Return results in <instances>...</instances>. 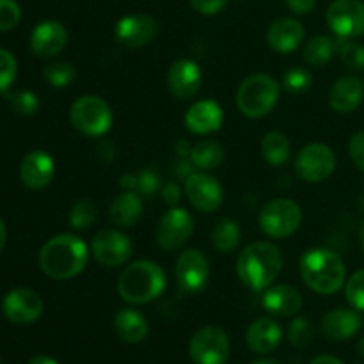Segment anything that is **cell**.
Segmentation results:
<instances>
[{
    "label": "cell",
    "mask_w": 364,
    "mask_h": 364,
    "mask_svg": "<svg viewBox=\"0 0 364 364\" xmlns=\"http://www.w3.org/2000/svg\"><path fill=\"white\" fill-rule=\"evenodd\" d=\"M89 249L77 235L63 233L50 238L39 251V267L52 279H71L84 272Z\"/></svg>",
    "instance_id": "cell-1"
},
{
    "label": "cell",
    "mask_w": 364,
    "mask_h": 364,
    "mask_svg": "<svg viewBox=\"0 0 364 364\" xmlns=\"http://www.w3.org/2000/svg\"><path fill=\"white\" fill-rule=\"evenodd\" d=\"M283 270V255L270 242H252L242 249L237 259V274L252 291L272 287Z\"/></svg>",
    "instance_id": "cell-2"
},
{
    "label": "cell",
    "mask_w": 364,
    "mask_h": 364,
    "mask_svg": "<svg viewBox=\"0 0 364 364\" xmlns=\"http://www.w3.org/2000/svg\"><path fill=\"white\" fill-rule=\"evenodd\" d=\"M301 277L308 288L318 295H333L347 281V267L340 255L331 249H309L299 262Z\"/></svg>",
    "instance_id": "cell-3"
},
{
    "label": "cell",
    "mask_w": 364,
    "mask_h": 364,
    "mask_svg": "<svg viewBox=\"0 0 364 364\" xmlns=\"http://www.w3.org/2000/svg\"><path fill=\"white\" fill-rule=\"evenodd\" d=\"M166 272L149 259L130 263L117 279V294L128 304H148L166 290Z\"/></svg>",
    "instance_id": "cell-4"
},
{
    "label": "cell",
    "mask_w": 364,
    "mask_h": 364,
    "mask_svg": "<svg viewBox=\"0 0 364 364\" xmlns=\"http://www.w3.org/2000/svg\"><path fill=\"white\" fill-rule=\"evenodd\" d=\"M281 84L265 73L251 75L237 91V107L244 116L259 119L269 116L279 100Z\"/></svg>",
    "instance_id": "cell-5"
},
{
    "label": "cell",
    "mask_w": 364,
    "mask_h": 364,
    "mask_svg": "<svg viewBox=\"0 0 364 364\" xmlns=\"http://www.w3.org/2000/svg\"><path fill=\"white\" fill-rule=\"evenodd\" d=\"M70 121L73 128L87 137H102L112 128V109L103 98L85 95L75 100L70 109Z\"/></svg>",
    "instance_id": "cell-6"
},
{
    "label": "cell",
    "mask_w": 364,
    "mask_h": 364,
    "mask_svg": "<svg viewBox=\"0 0 364 364\" xmlns=\"http://www.w3.org/2000/svg\"><path fill=\"white\" fill-rule=\"evenodd\" d=\"M302 224V210L295 201L277 198L267 203L259 212V228L263 233L276 240H284L297 233Z\"/></svg>",
    "instance_id": "cell-7"
},
{
    "label": "cell",
    "mask_w": 364,
    "mask_h": 364,
    "mask_svg": "<svg viewBox=\"0 0 364 364\" xmlns=\"http://www.w3.org/2000/svg\"><path fill=\"white\" fill-rule=\"evenodd\" d=\"M230 338L220 327H201L192 336L188 352L196 364H226L230 358Z\"/></svg>",
    "instance_id": "cell-8"
},
{
    "label": "cell",
    "mask_w": 364,
    "mask_h": 364,
    "mask_svg": "<svg viewBox=\"0 0 364 364\" xmlns=\"http://www.w3.org/2000/svg\"><path fill=\"white\" fill-rule=\"evenodd\" d=\"M297 174L308 183H322L336 169V155L326 144H308L299 151L295 160Z\"/></svg>",
    "instance_id": "cell-9"
},
{
    "label": "cell",
    "mask_w": 364,
    "mask_h": 364,
    "mask_svg": "<svg viewBox=\"0 0 364 364\" xmlns=\"http://www.w3.org/2000/svg\"><path fill=\"white\" fill-rule=\"evenodd\" d=\"M326 20L333 34L340 39H354L364 34L363 0H334Z\"/></svg>",
    "instance_id": "cell-10"
},
{
    "label": "cell",
    "mask_w": 364,
    "mask_h": 364,
    "mask_svg": "<svg viewBox=\"0 0 364 364\" xmlns=\"http://www.w3.org/2000/svg\"><path fill=\"white\" fill-rule=\"evenodd\" d=\"M194 217L180 206L167 210L156 226V244L164 251H178L188 242L194 233Z\"/></svg>",
    "instance_id": "cell-11"
},
{
    "label": "cell",
    "mask_w": 364,
    "mask_h": 364,
    "mask_svg": "<svg viewBox=\"0 0 364 364\" xmlns=\"http://www.w3.org/2000/svg\"><path fill=\"white\" fill-rule=\"evenodd\" d=\"M185 194L192 206L203 213L215 212L224 201L223 185L205 171H194L185 178Z\"/></svg>",
    "instance_id": "cell-12"
},
{
    "label": "cell",
    "mask_w": 364,
    "mask_h": 364,
    "mask_svg": "<svg viewBox=\"0 0 364 364\" xmlns=\"http://www.w3.org/2000/svg\"><path fill=\"white\" fill-rule=\"evenodd\" d=\"M210 279L208 258L198 249H187L176 262V281L181 294H199Z\"/></svg>",
    "instance_id": "cell-13"
},
{
    "label": "cell",
    "mask_w": 364,
    "mask_h": 364,
    "mask_svg": "<svg viewBox=\"0 0 364 364\" xmlns=\"http://www.w3.org/2000/svg\"><path fill=\"white\" fill-rule=\"evenodd\" d=\"M91 255L100 265L121 267L130 259L132 242L124 233L117 230H102L91 242Z\"/></svg>",
    "instance_id": "cell-14"
},
{
    "label": "cell",
    "mask_w": 364,
    "mask_h": 364,
    "mask_svg": "<svg viewBox=\"0 0 364 364\" xmlns=\"http://www.w3.org/2000/svg\"><path fill=\"white\" fill-rule=\"evenodd\" d=\"M114 34L127 48H141L159 36V21L149 14H130L117 21Z\"/></svg>",
    "instance_id": "cell-15"
},
{
    "label": "cell",
    "mask_w": 364,
    "mask_h": 364,
    "mask_svg": "<svg viewBox=\"0 0 364 364\" xmlns=\"http://www.w3.org/2000/svg\"><path fill=\"white\" fill-rule=\"evenodd\" d=\"M2 311L9 322L16 326H28L43 315V299L34 290L16 288L6 295Z\"/></svg>",
    "instance_id": "cell-16"
},
{
    "label": "cell",
    "mask_w": 364,
    "mask_h": 364,
    "mask_svg": "<svg viewBox=\"0 0 364 364\" xmlns=\"http://www.w3.org/2000/svg\"><path fill=\"white\" fill-rule=\"evenodd\" d=\"M201 68L191 59H180L169 68L167 73V87L171 95L181 102L194 98L201 89Z\"/></svg>",
    "instance_id": "cell-17"
},
{
    "label": "cell",
    "mask_w": 364,
    "mask_h": 364,
    "mask_svg": "<svg viewBox=\"0 0 364 364\" xmlns=\"http://www.w3.org/2000/svg\"><path fill=\"white\" fill-rule=\"evenodd\" d=\"M55 174V164L53 159L46 151L36 149L27 153L20 164V180L23 185L32 191H41L48 187L50 181Z\"/></svg>",
    "instance_id": "cell-18"
},
{
    "label": "cell",
    "mask_w": 364,
    "mask_h": 364,
    "mask_svg": "<svg viewBox=\"0 0 364 364\" xmlns=\"http://www.w3.org/2000/svg\"><path fill=\"white\" fill-rule=\"evenodd\" d=\"M68 45V32L63 23L46 20L36 25L31 34V48L38 57H53Z\"/></svg>",
    "instance_id": "cell-19"
},
{
    "label": "cell",
    "mask_w": 364,
    "mask_h": 364,
    "mask_svg": "<svg viewBox=\"0 0 364 364\" xmlns=\"http://www.w3.org/2000/svg\"><path fill=\"white\" fill-rule=\"evenodd\" d=\"M224 112L215 100H199L185 114V127L191 134L208 135L220 130Z\"/></svg>",
    "instance_id": "cell-20"
},
{
    "label": "cell",
    "mask_w": 364,
    "mask_h": 364,
    "mask_svg": "<svg viewBox=\"0 0 364 364\" xmlns=\"http://www.w3.org/2000/svg\"><path fill=\"white\" fill-rule=\"evenodd\" d=\"M306 31L295 18H277L267 31V43L277 53H291L304 41Z\"/></svg>",
    "instance_id": "cell-21"
},
{
    "label": "cell",
    "mask_w": 364,
    "mask_h": 364,
    "mask_svg": "<svg viewBox=\"0 0 364 364\" xmlns=\"http://www.w3.org/2000/svg\"><path fill=\"white\" fill-rule=\"evenodd\" d=\"M363 318L358 309L338 308L322 316V333L331 341L350 340L361 329Z\"/></svg>",
    "instance_id": "cell-22"
},
{
    "label": "cell",
    "mask_w": 364,
    "mask_h": 364,
    "mask_svg": "<svg viewBox=\"0 0 364 364\" xmlns=\"http://www.w3.org/2000/svg\"><path fill=\"white\" fill-rule=\"evenodd\" d=\"M364 100V82L354 75L338 78L329 92V103L333 110L340 114H350Z\"/></svg>",
    "instance_id": "cell-23"
},
{
    "label": "cell",
    "mask_w": 364,
    "mask_h": 364,
    "mask_svg": "<svg viewBox=\"0 0 364 364\" xmlns=\"http://www.w3.org/2000/svg\"><path fill=\"white\" fill-rule=\"evenodd\" d=\"M281 340H283V331H281L279 323L269 316L255 320L245 334L247 347L256 354H269V352L276 350Z\"/></svg>",
    "instance_id": "cell-24"
},
{
    "label": "cell",
    "mask_w": 364,
    "mask_h": 364,
    "mask_svg": "<svg viewBox=\"0 0 364 364\" xmlns=\"http://www.w3.org/2000/svg\"><path fill=\"white\" fill-rule=\"evenodd\" d=\"M263 308L276 316H294L302 308V295L291 284L269 287L263 294Z\"/></svg>",
    "instance_id": "cell-25"
},
{
    "label": "cell",
    "mask_w": 364,
    "mask_h": 364,
    "mask_svg": "<svg viewBox=\"0 0 364 364\" xmlns=\"http://www.w3.org/2000/svg\"><path fill=\"white\" fill-rule=\"evenodd\" d=\"M142 215V198L137 192L124 191L114 198L109 206V219L117 228H130Z\"/></svg>",
    "instance_id": "cell-26"
},
{
    "label": "cell",
    "mask_w": 364,
    "mask_h": 364,
    "mask_svg": "<svg viewBox=\"0 0 364 364\" xmlns=\"http://www.w3.org/2000/svg\"><path fill=\"white\" fill-rule=\"evenodd\" d=\"M114 333L117 334L121 341L124 343H141L148 336V322L144 315H141L135 309H119L114 316Z\"/></svg>",
    "instance_id": "cell-27"
},
{
    "label": "cell",
    "mask_w": 364,
    "mask_h": 364,
    "mask_svg": "<svg viewBox=\"0 0 364 364\" xmlns=\"http://www.w3.org/2000/svg\"><path fill=\"white\" fill-rule=\"evenodd\" d=\"M224 159H226V153H224V148L215 141H199L198 144L192 146L191 155H188V160L194 166V169L198 171H208L219 169L223 166Z\"/></svg>",
    "instance_id": "cell-28"
},
{
    "label": "cell",
    "mask_w": 364,
    "mask_h": 364,
    "mask_svg": "<svg viewBox=\"0 0 364 364\" xmlns=\"http://www.w3.org/2000/svg\"><path fill=\"white\" fill-rule=\"evenodd\" d=\"M212 245L217 252L223 255H230V252L237 251L242 240V230L233 219H219L212 228Z\"/></svg>",
    "instance_id": "cell-29"
},
{
    "label": "cell",
    "mask_w": 364,
    "mask_h": 364,
    "mask_svg": "<svg viewBox=\"0 0 364 364\" xmlns=\"http://www.w3.org/2000/svg\"><path fill=\"white\" fill-rule=\"evenodd\" d=\"M338 53V38L315 36L304 46V60L311 68H323Z\"/></svg>",
    "instance_id": "cell-30"
},
{
    "label": "cell",
    "mask_w": 364,
    "mask_h": 364,
    "mask_svg": "<svg viewBox=\"0 0 364 364\" xmlns=\"http://www.w3.org/2000/svg\"><path fill=\"white\" fill-rule=\"evenodd\" d=\"M119 185L123 191L137 192L141 198H153L160 191V176L155 171L142 169L135 174H123Z\"/></svg>",
    "instance_id": "cell-31"
},
{
    "label": "cell",
    "mask_w": 364,
    "mask_h": 364,
    "mask_svg": "<svg viewBox=\"0 0 364 364\" xmlns=\"http://www.w3.org/2000/svg\"><path fill=\"white\" fill-rule=\"evenodd\" d=\"M262 155L270 166H283L291 155V144L281 132H269L262 141Z\"/></svg>",
    "instance_id": "cell-32"
},
{
    "label": "cell",
    "mask_w": 364,
    "mask_h": 364,
    "mask_svg": "<svg viewBox=\"0 0 364 364\" xmlns=\"http://www.w3.org/2000/svg\"><path fill=\"white\" fill-rule=\"evenodd\" d=\"M281 85L290 95H304V92H308L311 89L313 75L308 68L294 66L284 71Z\"/></svg>",
    "instance_id": "cell-33"
},
{
    "label": "cell",
    "mask_w": 364,
    "mask_h": 364,
    "mask_svg": "<svg viewBox=\"0 0 364 364\" xmlns=\"http://www.w3.org/2000/svg\"><path fill=\"white\" fill-rule=\"evenodd\" d=\"M43 78L52 87H68L77 78V71H75V68L70 63L55 60V63L46 64L45 70H43Z\"/></svg>",
    "instance_id": "cell-34"
},
{
    "label": "cell",
    "mask_w": 364,
    "mask_h": 364,
    "mask_svg": "<svg viewBox=\"0 0 364 364\" xmlns=\"http://www.w3.org/2000/svg\"><path fill=\"white\" fill-rule=\"evenodd\" d=\"M338 55L350 71H364V45L361 43L338 38Z\"/></svg>",
    "instance_id": "cell-35"
},
{
    "label": "cell",
    "mask_w": 364,
    "mask_h": 364,
    "mask_svg": "<svg viewBox=\"0 0 364 364\" xmlns=\"http://www.w3.org/2000/svg\"><path fill=\"white\" fill-rule=\"evenodd\" d=\"M7 105L18 116L31 117L39 110V100L34 92L31 91H16V92H4Z\"/></svg>",
    "instance_id": "cell-36"
},
{
    "label": "cell",
    "mask_w": 364,
    "mask_h": 364,
    "mask_svg": "<svg viewBox=\"0 0 364 364\" xmlns=\"http://www.w3.org/2000/svg\"><path fill=\"white\" fill-rule=\"evenodd\" d=\"M98 219V206L91 199H80L70 212V224L75 230H87Z\"/></svg>",
    "instance_id": "cell-37"
},
{
    "label": "cell",
    "mask_w": 364,
    "mask_h": 364,
    "mask_svg": "<svg viewBox=\"0 0 364 364\" xmlns=\"http://www.w3.org/2000/svg\"><path fill=\"white\" fill-rule=\"evenodd\" d=\"M315 338V327H313L311 320L304 318V316H297L291 320L290 327H288V340L294 347H306Z\"/></svg>",
    "instance_id": "cell-38"
},
{
    "label": "cell",
    "mask_w": 364,
    "mask_h": 364,
    "mask_svg": "<svg viewBox=\"0 0 364 364\" xmlns=\"http://www.w3.org/2000/svg\"><path fill=\"white\" fill-rule=\"evenodd\" d=\"M345 297L348 304L358 311H364V269L358 270L350 279L347 281L345 287Z\"/></svg>",
    "instance_id": "cell-39"
},
{
    "label": "cell",
    "mask_w": 364,
    "mask_h": 364,
    "mask_svg": "<svg viewBox=\"0 0 364 364\" xmlns=\"http://www.w3.org/2000/svg\"><path fill=\"white\" fill-rule=\"evenodd\" d=\"M18 73L16 59L11 52L0 48V92H7Z\"/></svg>",
    "instance_id": "cell-40"
},
{
    "label": "cell",
    "mask_w": 364,
    "mask_h": 364,
    "mask_svg": "<svg viewBox=\"0 0 364 364\" xmlns=\"http://www.w3.org/2000/svg\"><path fill=\"white\" fill-rule=\"evenodd\" d=\"M21 18L20 6L14 0H0V32L11 31Z\"/></svg>",
    "instance_id": "cell-41"
},
{
    "label": "cell",
    "mask_w": 364,
    "mask_h": 364,
    "mask_svg": "<svg viewBox=\"0 0 364 364\" xmlns=\"http://www.w3.org/2000/svg\"><path fill=\"white\" fill-rule=\"evenodd\" d=\"M348 153H350V159L355 167L364 173V132L352 135L350 142H348Z\"/></svg>",
    "instance_id": "cell-42"
},
{
    "label": "cell",
    "mask_w": 364,
    "mask_h": 364,
    "mask_svg": "<svg viewBox=\"0 0 364 364\" xmlns=\"http://www.w3.org/2000/svg\"><path fill=\"white\" fill-rule=\"evenodd\" d=\"M188 2L198 13L205 14V16L219 14L228 6V0H188Z\"/></svg>",
    "instance_id": "cell-43"
},
{
    "label": "cell",
    "mask_w": 364,
    "mask_h": 364,
    "mask_svg": "<svg viewBox=\"0 0 364 364\" xmlns=\"http://www.w3.org/2000/svg\"><path fill=\"white\" fill-rule=\"evenodd\" d=\"M162 199L166 205L176 206L181 199V188L180 185L174 183V181H169L162 187Z\"/></svg>",
    "instance_id": "cell-44"
},
{
    "label": "cell",
    "mask_w": 364,
    "mask_h": 364,
    "mask_svg": "<svg viewBox=\"0 0 364 364\" xmlns=\"http://www.w3.org/2000/svg\"><path fill=\"white\" fill-rule=\"evenodd\" d=\"M288 9L295 14H308L315 9L316 0H284Z\"/></svg>",
    "instance_id": "cell-45"
},
{
    "label": "cell",
    "mask_w": 364,
    "mask_h": 364,
    "mask_svg": "<svg viewBox=\"0 0 364 364\" xmlns=\"http://www.w3.org/2000/svg\"><path fill=\"white\" fill-rule=\"evenodd\" d=\"M96 151H98L100 159H103L105 162H110V160L116 159V146H114L110 141L100 142L98 148H96Z\"/></svg>",
    "instance_id": "cell-46"
},
{
    "label": "cell",
    "mask_w": 364,
    "mask_h": 364,
    "mask_svg": "<svg viewBox=\"0 0 364 364\" xmlns=\"http://www.w3.org/2000/svg\"><path fill=\"white\" fill-rule=\"evenodd\" d=\"M309 364H345V363L340 361L338 358H334V355H318V358L313 359Z\"/></svg>",
    "instance_id": "cell-47"
},
{
    "label": "cell",
    "mask_w": 364,
    "mask_h": 364,
    "mask_svg": "<svg viewBox=\"0 0 364 364\" xmlns=\"http://www.w3.org/2000/svg\"><path fill=\"white\" fill-rule=\"evenodd\" d=\"M191 149H192V146L185 141H180L176 144V153L180 156H183V159H188V155H191Z\"/></svg>",
    "instance_id": "cell-48"
},
{
    "label": "cell",
    "mask_w": 364,
    "mask_h": 364,
    "mask_svg": "<svg viewBox=\"0 0 364 364\" xmlns=\"http://www.w3.org/2000/svg\"><path fill=\"white\" fill-rule=\"evenodd\" d=\"M28 364H59L53 358H48V355H36L34 359H31Z\"/></svg>",
    "instance_id": "cell-49"
},
{
    "label": "cell",
    "mask_w": 364,
    "mask_h": 364,
    "mask_svg": "<svg viewBox=\"0 0 364 364\" xmlns=\"http://www.w3.org/2000/svg\"><path fill=\"white\" fill-rule=\"evenodd\" d=\"M6 238H7V233H6V226H4L2 219H0V251L4 249V245H6Z\"/></svg>",
    "instance_id": "cell-50"
},
{
    "label": "cell",
    "mask_w": 364,
    "mask_h": 364,
    "mask_svg": "<svg viewBox=\"0 0 364 364\" xmlns=\"http://www.w3.org/2000/svg\"><path fill=\"white\" fill-rule=\"evenodd\" d=\"M251 364H281V363H279V361H276V359L263 358V359H256V361H252Z\"/></svg>",
    "instance_id": "cell-51"
},
{
    "label": "cell",
    "mask_w": 364,
    "mask_h": 364,
    "mask_svg": "<svg viewBox=\"0 0 364 364\" xmlns=\"http://www.w3.org/2000/svg\"><path fill=\"white\" fill-rule=\"evenodd\" d=\"M358 350H359V354H361L363 358H364V336L361 338V340H359V343H358Z\"/></svg>",
    "instance_id": "cell-52"
},
{
    "label": "cell",
    "mask_w": 364,
    "mask_h": 364,
    "mask_svg": "<svg viewBox=\"0 0 364 364\" xmlns=\"http://www.w3.org/2000/svg\"><path fill=\"white\" fill-rule=\"evenodd\" d=\"M359 240H361V247H363V252H364V223L361 224V231H359Z\"/></svg>",
    "instance_id": "cell-53"
},
{
    "label": "cell",
    "mask_w": 364,
    "mask_h": 364,
    "mask_svg": "<svg viewBox=\"0 0 364 364\" xmlns=\"http://www.w3.org/2000/svg\"><path fill=\"white\" fill-rule=\"evenodd\" d=\"M361 208H363V212H364V196L361 198Z\"/></svg>",
    "instance_id": "cell-54"
},
{
    "label": "cell",
    "mask_w": 364,
    "mask_h": 364,
    "mask_svg": "<svg viewBox=\"0 0 364 364\" xmlns=\"http://www.w3.org/2000/svg\"><path fill=\"white\" fill-rule=\"evenodd\" d=\"M0 364H2V363H0Z\"/></svg>",
    "instance_id": "cell-55"
}]
</instances>
